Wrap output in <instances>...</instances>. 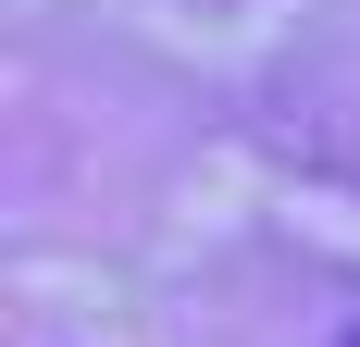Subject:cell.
<instances>
[{
  "instance_id": "cell-1",
  "label": "cell",
  "mask_w": 360,
  "mask_h": 347,
  "mask_svg": "<svg viewBox=\"0 0 360 347\" xmlns=\"http://www.w3.org/2000/svg\"><path fill=\"white\" fill-rule=\"evenodd\" d=\"M335 347H360V322H348V335H335Z\"/></svg>"
}]
</instances>
